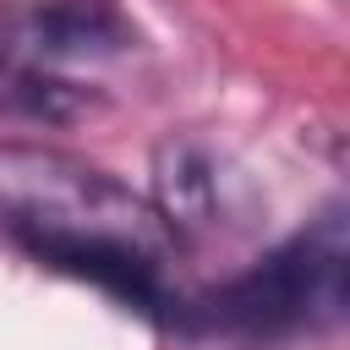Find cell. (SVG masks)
I'll return each mask as SVG.
<instances>
[{
    "instance_id": "cell-1",
    "label": "cell",
    "mask_w": 350,
    "mask_h": 350,
    "mask_svg": "<svg viewBox=\"0 0 350 350\" xmlns=\"http://www.w3.org/2000/svg\"><path fill=\"white\" fill-rule=\"evenodd\" d=\"M0 230L27 257L98 284L148 317L180 323L186 290L175 279V230L98 164L38 142H0Z\"/></svg>"
},
{
    "instance_id": "cell-2",
    "label": "cell",
    "mask_w": 350,
    "mask_h": 350,
    "mask_svg": "<svg viewBox=\"0 0 350 350\" xmlns=\"http://www.w3.org/2000/svg\"><path fill=\"white\" fill-rule=\"evenodd\" d=\"M148 44L120 0H11L0 16V98L66 126L115 104Z\"/></svg>"
},
{
    "instance_id": "cell-3",
    "label": "cell",
    "mask_w": 350,
    "mask_h": 350,
    "mask_svg": "<svg viewBox=\"0 0 350 350\" xmlns=\"http://www.w3.org/2000/svg\"><path fill=\"white\" fill-rule=\"evenodd\" d=\"M345 268H350L345 208H323L306 230L257 257L246 273L224 279L219 290H186L180 328L246 334V339L328 328L345 317Z\"/></svg>"
}]
</instances>
